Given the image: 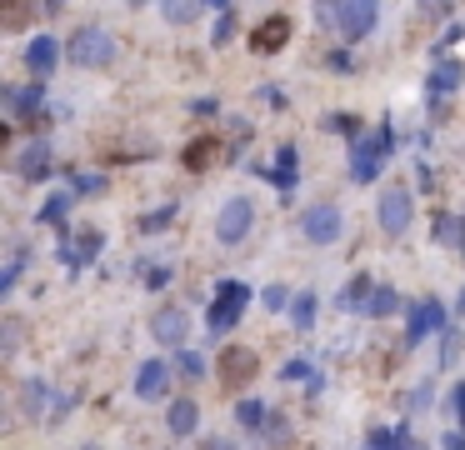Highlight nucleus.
Listing matches in <instances>:
<instances>
[{
	"label": "nucleus",
	"instance_id": "1",
	"mask_svg": "<svg viewBox=\"0 0 465 450\" xmlns=\"http://www.w3.org/2000/svg\"><path fill=\"white\" fill-rule=\"evenodd\" d=\"M245 305H251V290H245V280H220V286H215L211 311H205V325H211L215 336H226L230 325L245 315Z\"/></svg>",
	"mask_w": 465,
	"mask_h": 450
},
{
	"label": "nucleus",
	"instance_id": "2",
	"mask_svg": "<svg viewBox=\"0 0 465 450\" xmlns=\"http://www.w3.org/2000/svg\"><path fill=\"white\" fill-rule=\"evenodd\" d=\"M71 61H76L80 71H101V65L115 61V40L105 36L101 25H86V30L71 36Z\"/></svg>",
	"mask_w": 465,
	"mask_h": 450
},
{
	"label": "nucleus",
	"instance_id": "3",
	"mask_svg": "<svg viewBox=\"0 0 465 450\" xmlns=\"http://www.w3.org/2000/svg\"><path fill=\"white\" fill-rule=\"evenodd\" d=\"M251 225H255V205L245 196H230L220 205V215H215V240L220 246H240V240L251 236Z\"/></svg>",
	"mask_w": 465,
	"mask_h": 450
},
{
	"label": "nucleus",
	"instance_id": "4",
	"mask_svg": "<svg viewBox=\"0 0 465 450\" xmlns=\"http://www.w3.org/2000/svg\"><path fill=\"white\" fill-rule=\"evenodd\" d=\"M386 155H390V130H380V136H370V140H355V150H351V180L355 186H370L380 175V165H386Z\"/></svg>",
	"mask_w": 465,
	"mask_h": 450
},
{
	"label": "nucleus",
	"instance_id": "5",
	"mask_svg": "<svg viewBox=\"0 0 465 450\" xmlns=\"http://www.w3.org/2000/svg\"><path fill=\"white\" fill-rule=\"evenodd\" d=\"M340 230H345V215H340V205H330V200H320V205H311V211L301 215V236L311 240V246H336Z\"/></svg>",
	"mask_w": 465,
	"mask_h": 450
},
{
	"label": "nucleus",
	"instance_id": "6",
	"mask_svg": "<svg viewBox=\"0 0 465 450\" xmlns=\"http://www.w3.org/2000/svg\"><path fill=\"white\" fill-rule=\"evenodd\" d=\"M380 21V0H340L336 5V30L345 40H365Z\"/></svg>",
	"mask_w": 465,
	"mask_h": 450
},
{
	"label": "nucleus",
	"instance_id": "7",
	"mask_svg": "<svg viewBox=\"0 0 465 450\" xmlns=\"http://www.w3.org/2000/svg\"><path fill=\"white\" fill-rule=\"evenodd\" d=\"M255 375H261V355H255V350L230 346L226 355H220V386L226 390H245Z\"/></svg>",
	"mask_w": 465,
	"mask_h": 450
},
{
	"label": "nucleus",
	"instance_id": "8",
	"mask_svg": "<svg viewBox=\"0 0 465 450\" xmlns=\"http://www.w3.org/2000/svg\"><path fill=\"white\" fill-rule=\"evenodd\" d=\"M445 305H440V300H415L411 305V321H405V346H415V340H426L430 330H445Z\"/></svg>",
	"mask_w": 465,
	"mask_h": 450
},
{
	"label": "nucleus",
	"instance_id": "9",
	"mask_svg": "<svg viewBox=\"0 0 465 450\" xmlns=\"http://www.w3.org/2000/svg\"><path fill=\"white\" fill-rule=\"evenodd\" d=\"M380 230H386L390 240H401L405 230H411V196H405V190H386V196H380Z\"/></svg>",
	"mask_w": 465,
	"mask_h": 450
},
{
	"label": "nucleus",
	"instance_id": "10",
	"mask_svg": "<svg viewBox=\"0 0 465 450\" xmlns=\"http://www.w3.org/2000/svg\"><path fill=\"white\" fill-rule=\"evenodd\" d=\"M290 46V21L286 15H265L261 25L251 30V50L255 55H276V50Z\"/></svg>",
	"mask_w": 465,
	"mask_h": 450
},
{
	"label": "nucleus",
	"instance_id": "11",
	"mask_svg": "<svg viewBox=\"0 0 465 450\" xmlns=\"http://www.w3.org/2000/svg\"><path fill=\"white\" fill-rule=\"evenodd\" d=\"M151 336L161 340V346H186V336H190V315L176 311V305H165V311L151 315Z\"/></svg>",
	"mask_w": 465,
	"mask_h": 450
},
{
	"label": "nucleus",
	"instance_id": "12",
	"mask_svg": "<svg viewBox=\"0 0 465 450\" xmlns=\"http://www.w3.org/2000/svg\"><path fill=\"white\" fill-rule=\"evenodd\" d=\"M165 390H170V365H165V361H145V365H140V375H136V396L140 400H161Z\"/></svg>",
	"mask_w": 465,
	"mask_h": 450
},
{
	"label": "nucleus",
	"instance_id": "13",
	"mask_svg": "<svg viewBox=\"0 0 465 450\" xmlns=\"http://www.w3.org/2000/svg\"><path fill=\"white\" fill-rule=\"evenodd\" d=\"M55 61H61V46H55L51 36H36V40H30V50H26V65H30V75H36V80H51Z\"/></svg>",
	"mask_w": 465,
	"mask_h": 450
},
{
	"label": "nucleus",
	"instance_id": "14",
	"mask_svg": "<svg viewBox=\"0 0 465 450\" xmlns=\"http://www.w3.org/2000/svg\"><path fill=\"white\" fill-rule=\"evenodd\" d=\"M101 246H105L101 230H80V236L71 240V246H65V265H71V271H86V265L95 261V255H101Z\"/></svg>",
	"mask_w": 465,
	"mask_h": 450
},
{
	"label": "nucleus",
	"instance_id": "15",
	"mask_svg": "<svg viewBox=\"0 0 465 450\" xmlns=\"http://www.w3.org/2000/svg\"><path fill=\"white\" fill-rule=\"evenodd\" d=\"M15 171L26 175V180H40V175H51V146H46V140L26 146V150H21V161H15Z\"/></svg>",
	"mask_w": 465,
	"mask_h": 450
},
{
	"label": "nucleus",
	"instance_id": "16",
	"mask_svg": "<svg viewBox=\"0 0 465 450\" xmlns=\"http://www.w3.org/2000/svg\"><path fill=\"white\" fill-rule=\"evenodd\" d=\"M165 421H170V436H195V425H201V405H195V400H176Z\"/></svg>",
	"mask_w": 465,
	"mask_h": 450
},
{
	"label": "nucleus",
	"instance_id": "17",
	"mask_svg": "<svg viewBox=\"0 0 465 450\" xmlns=\"http://www.w3.org/2000/svg\"><path fill=\"white\" fill-rule=\"evenodd\" d=\"M46 405H51V386H46V380H26V386H21V411H26L30 421H40Z\"/></svg>",
	"mask_w": 465,
	"mask_h": 450
},
{
	"label": "nucleus",
	"instance_id": "18",
	"mask_svg": "<svg viewBox=\"0 0 465 450\" xmlns=\"http://www.w3.org/2000/svg\"><path fill=\"white\" fill-rule=\"evenodd\" d=\"M215 155H220V140L215 136H201L186 146V171H205V165H215Z\"/></svg>",
	"mask_w": 465,
	"mask_h": 450
},
{
	"label": "nucleus",
	"instance_id": "19",
	"mask_svg": "<svg viewBox=\"0 0 465 450\" xmlns=\"http://www.w3.org/2000/svg\"><path fill=\"white\" fill-rule=\"evenodd\" d=\"M395 311H401V296L390 286H376V296L365 300V315H376V321H386V315H395Z\"/></svg>",
	"mask_w": 465,
	"mask_h": 450
},
{
	"label": "nucleus",
	"instance_id": "20",
	"mask_svg": "<svg viewBox=\"0 0 465 450\" xmlns=\"http://www.w3.org/2000/svg\"><path fill=\"white\" fill-rule=\"evenodd\" d=\"M436 240L451 250H465V225L455 221V215H436Z\"/></svg>",
	"mask_w": 465,
	"mask_h": 450
},
{
	"label": "nucleus",
	"instance_id": "21",
	"mask_svg": "<svg viewBox=\"0 0 465 450\" xmlns=\"http://www.w3.org/2000/svg\"><path fill=\"white\" fill-rule=\"evenodd\" d=\"M201 5H205V0H161V11H165V21H170V25H190Z\"/></svg>",
	"mask_w": 465,
	"mask_h": 450
},
{
	"label": "nucleus",
	"instance_id": "22",
	"mask_svg": "<svg viewBox=\"0 0 465 450\" xmlns=\"http://www.w3.org/2000/svg\"><path fill=\"white\" fill-rule=\"evenodd\" d=\"M290 325H295V330H311V325H315V296H311V290L290 300Z\"/></svg>",
	"mask_w": 465,
	"mask_h": 450
},
{
	"label": "nucleus",
	"instance_id": "23",
	"mask_svg": "<svg viewBox=\"0 0 465 450\" xmlns=\"http://www.w3.org/2000/svg\"><path fill=\"white\" fill-rule=\"evenodd\" d=\"M21 271H26V246H15V250H11V261H5V271H0V296H11V290H15Z\"/></svg>",
	"mask_w": 465,
	"mask_h": 450
},
{
	"label": "nucleus",
	"instance_id": "24",
	"mask_svg": "<svg viewBox=\"0 0 465 450\" xmlns=\"http://www.w3.org/2000/svg\"><path fill=\"white\" fill-rule=\"evenodd\" d=\"M455 86H461V65H455V61L436 65V75H430V90H436V96H451Z\"/></svg>",
	"mask_w": 465,
	"mask_h": 450
},
{
	"label": "nucleus",
	"instance_id": "25",
	"mask_svg": "<svg viewBox=\"0 0 465 450\" xmlns=\"http://www.w3.org/2000/svg\"><path fill=\"white\" fill-rule=\"evenodd\" d=\"M236 421L245 425V430H261V425L270 421V415H265V405H261V400H240V405H236Z\"/></svg>",
	"mask_w": 465,
	"mask_h": 450
},
{
	"label": "nucleus",
	"instance_id": "26",
	"mask_svg": "<svg viewBox=\"0 0 465 450\" xmlns=\"http://www.w3.org/2000/svg\"><path fill=\"white\" fill-rule=\"evenodd\" d=\"M405 446V430H370L365 436V450H401Z\"/></svg>",
	"mask_w": 465,
	"mask_h": 450
},
{
	"label": "nucleus",
	"instance_id": "27",
	"mask_svg": "<svg viewBox=\"0 0 465 450\" xmlns=\"http://www.w3.org/2000/svg\"><path fill=\"white\" fill-rule=\"evenodd\" d=\"M276 161H280V165H276V180L290 190V186H295V146H280Z\"/></svg>",
	"mask_w": 465,
	"mask_h": 450
},
{
	"label": "nucleus",
	"instance_id": "28",
	"mask_svg": "<svg viewBox=\"0 0 465 450\" xmlns=\"http://www.w3.org/2000/svg\"><path fill=\"white\" fill-rule=\"evenodd\" d=\"M26 21H30V5H26V0H5V15H0V25H5V30H21Z\"/></svg>",
	"mask_w": 465,
	"mask_h": 450
},
{
	"label": "nucleus",
	"instance_id": "29",
	"mask_svg": "<svg viewBox=\"0 0 465 450\" xmlns=\"http://www.w3.org/2000/svg\"><path fill=\"white\" fill-rule=\"evenodd\" d=\"M265 436H270V440H265L270 450H286L290 446V425L280 421V415H270V421H265Z\"/></svg>",
	"mask_w": 465,
	"mask_h": 450
},
{
	"label": "nucleus",
	"instance_id": "30",
	"mask_svg": "<svg viewBox=\"0 0 465 450\" xmlns=\"http://www.w3.org/2000/svg\"><path fill=\"white\" fill-rule=\"evenodd\" d=\"M455 355H461V330L445 325V330H440V365H451Z\"/></svg>",
	"mask_w": 465,
	"mask_h": 450
},
{
	"label": "nucleus",
	"instance_id": "31",
	"mask_svg": "<svg viewBox=\"0 0 465 450\" xmlns=\"http://www.w3.org/2000/svg\"><path fill=\"white\" fill-rule=\"evenodd\" d=\"M376 296V286H370V275H355L351 290H345V305H365V300Z\"/></svg>",
	"mask_w": 465,
	"mask_h": 450
},
{
	"label": "nucleus",
	"instance_id": "32",
	"mask_svg": "<svg viewBox=\"0 0 465 450\" xmlns=\"http://www.w3.org/2000/svg\"><path fill=\"white\" fill-rule=\"evenodd\" d=\"M65 211H71V196H51V200H46V211H40V221H46V225H61Z\"/></svg>",
	"mask_w": 465,
	"mask_h": 450
},
{
	"label": "nucleus",
	"instance_id": "33",
	"mask_svg": "<svg viewBox=\"0 0 465 450\" xmlns=\"http://www.w3.org/2000/svg\"><path fill=\"white\" fill-rule=\"evenodd\" d=\"M170 215H176V205H161V211H151L140 221V230H161V225H170Z\"/></svg>",
	"mask_w": 465,
	"mask_h": 450
},
{
	"label": "nucleus",
	"instance_id": "34",
	"mask_svg": "<svg viewBox=\"0 0 465 450\" xmlns=\"http://www.w3.org/2000/svg\"><path fill=\"white\" fill-rule=\"evenodd\" d=\"M71 186H76L80 196H95V190H105V180H101V175H80L76 171V180H71Z\"/></svg>",
	"mask_w": 465,
	"mask_h": 450
},
{
	"label": "nucleus",
	"instance_id": "35",
	"mask_svg": "<svg viewBox=\"0 0 465 450\" xmlns=\"http://www.w3.org/2000/svg\"><path fill=\"white\" fill-rule=\"evenodd\" d=\"M280 375H286V380H320V375H311V361H290Z\"/></svg>",
	"mask_w": 465,
	"mask_h": 450
},
{
	"label": "nucleus",
	"instance_id": "36",
	"mask_svg": "<svg viewBox=\"0 0 465 450\" xmlns=\"http://www.w3.org/2000/svg\"><path fill=\"white\" fill-rule=\"evenodd\" d=\"M165 280H170V265H145V286L151 290H161Z\"/></svg>",
	"mask_w": 465,
	"mask_h": 450
},
{
	"label": "nucleus",
	"instance_id": "37",
	"mask_svg": "<svg viewBox=\"0 0 465 450\" xmlns=\"http://www.w3.org/2000/svg\"><path fill=\"white\" fill-rule=\"evenodd\" d=\"M451 415L465 425V380H461V386H451Z\"/></svg>",
	"mask_w": 465,
	"mask_h": 450
},
{
	"label": "nucleus",
	"instance_id": "38",
	"mask_svg": "<svg viewBox=\"0 0 465 450\" xmlns=\"http://www.w3.org/2000/svg\"><path fill=\"white\" fill-rule=\"evenodd\" d=\"M230 36H236V21L220 15V21H215V46H230Z\"/></svg>",
	"mask_w": 465,
	"mask_h": 450
},
{
	"label": "nucleus",
	"instance_id": "39",
	"mask_svg": "<svg viewBox=\"0 0 465 450\" xmlns=\"http://www.w3.org/2000/svg\"><path fill=\"white\" fill-rule=\"evenodd\" d=\"M265 305H270V311H280V305H290V290H286V286H270V290H265Z\"/></svg>",
	"mask_w": 465,
	"mask_h": 450
},
{
	"label": "nucleus",
	"instance_id": "40",
	"mask_svg": "<svg viewBox=\"0 0 465 450\" xmlns=\"http://www.w3.org/2000/svg\"><path fill=\"white\" fill-rule=\"evenodd\" d=\"M201 355H190V350H186V355H180V375H190V380H195V375H201Z\"/></svg>",
	"mask_w": 465,
	"mask_h": 450
},
{
	"label": "nucleus",
	"instance_id": "41",
	"mask_svg": "<svg viewBox=\"0 0 465 450\" xmlns=\"http://www.w3.org/2000/svg\"><path fill=\"white\" fill-rule=\"evenodd\" d=\"M451 11V0H420V15H445Z\"/></svg>",
	"mask_w": 465,
	"mask_h": 450
},
{
	"label": "nucleus",
	"instance_id": "42",
	"mask_svg": "<svg viewBox=\"0 0 465 450\" xmlns=\"http://www.w3.org/2000/svg\"><path fill=\"white\" fill-rule=\"evenodd\" d=\"M201 450H240L236 440H220V436H211V440H201Z\"/></svg>",
	"mask_w": 465,
	"mask_h": 450
},
{
	"label": "nucleus",
	"instance_id": "43",
	"mask_svg": "<svg viewBox=\"0 0 465 450\" xmlns=\"http://www.w3.org/2000/svg\"><path fill=\"white\" fill-rule=\"evenodd\" d=\"M15 340H21V330H15V321H5V355L15 350Z\"/></svg>",
	"mask_w": 465,
	"mask_h": 450
},
{
	"label": "nucleus",
	"instance_id": "44",
	"mask_svg": "<svg viewBox=\"0 0 465 450\" xmlns=\"http://www.w3.org/2000/svg\"><path fill=\"white\" fill-rule=\"evenodd\" d=\"M445 450H465V436H461V430H451V436H445Z\"/></svg>",
	"mask_w": 465,
	"mask_h": 450
},
{
	"label": "nucleus",
	"instance_id": "45",
	"mask_svg": "<svg viewBox=\"0 0 465 450\" xmlns=\"http://www.w3.org/2000/svg\"><path fill=\"white\" fill-rule=\"evenodd\" d=\"M401 450H430V446H426V440H411V436H405V446H401Z\"/></svg>",
	"mask_w": 465,
	"mask_h": 450
},
{
	"label": "nucleus",
	"instance_id": "46",
	"mask_svg": "<svg viewBox=\"0 0 465 450\" xmlns=\"http://www.w3.org/2000/svg\"><path fill=\"white\" fill-rule=\"evenodd\" d=\"M205 5H211V11H226V5H230V0H205Z\"/></svg>",
	"mask_w": 465,
	"mask_h": 450
},
{
	"label": "nucleus",
	"instance_id": "47",
	"mask_svg": "<svg viewBox=\"0 0 465 450\" xmlns=\"http://www.w3.org/2000/svg\"><path fill=\"white\" fill-rule=\"evenodd\" d=\"M455 311H461V315H465V290H461V300H455Z\"/></svg>",
	"mask_w": 465,
	"mask_h": 450
},
{
	"label": "nucleus",
	"instance_id": "48",
	"mask_svg": "<svg viewBox=\"0 0 465 450\" xmlns=\"http://www.w3.org/2000/svg\"><path fill=\"white\" fill-rule=\"evenodd\" d=\"M86 450H101V446H86Z\"/></svg>",
	"mask_w": 465,
	"mask_h": 450
}]
</instances>
